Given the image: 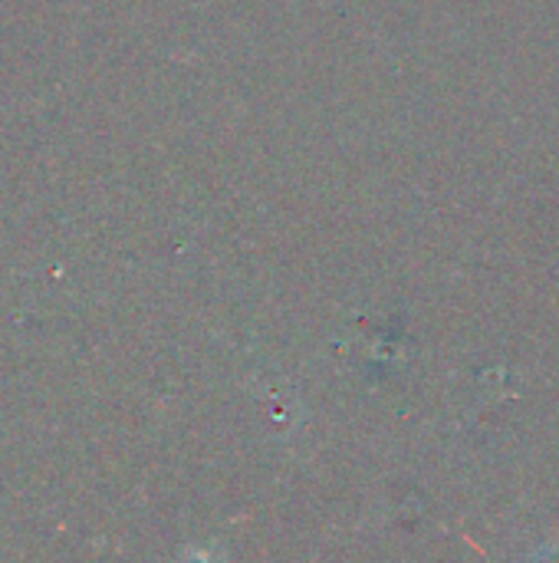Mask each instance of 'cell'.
I'll return each mask as SVG.
<instances>
[{
	"label": "cell",
	"instance_id": "6da1fadb",
	"mask_svg": "<svg viewBox=\"0 0 559 563\" xmlns=\"http://www.w3.org/2000/svg\"><path fill=\"white\" fill-rule=\"evenodd\" d=\"M537 563H559V551H550V554H540Z\"/></svg>",
	"mask_w": 559,
	"mask_h": 563
}]
</instances>
